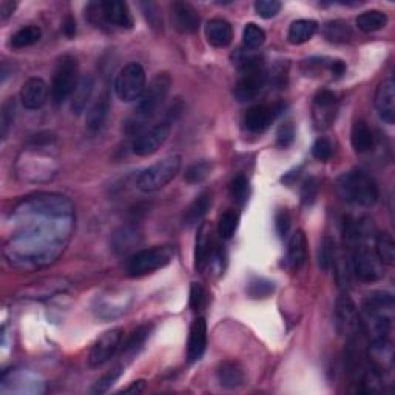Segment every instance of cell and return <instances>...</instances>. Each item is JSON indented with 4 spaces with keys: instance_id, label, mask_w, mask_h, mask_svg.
Returning a JSON list of instances; mask_svg holds the SVG:
<instances>
[{
    "instance_id": "6da1fadb",
    "label": "cell",
    "mask_w": 395,
    "mask_h": 395,
    "mask_svg": "<svg viewBox=\"0 0 395 395\" xmlns=\"http://www.w3.org/2000/svg\"><path fill=\"white\" fill-rule=\"evenodd\" d=\"M394 307V296L388 292L368 295L359 312L363 336L369 341L392 340Z\"/></svg>"
},
{
    "instance_id": "7a4b0ae2",
    "label": "cell",
    "mask_w": 395,
    "mask_h": 395,
    "mask_svg": "<svg viewBox=\"0 0 395 395\" xmlns=\"http://www.w3.org/2000/svg\"><path fill=\"white\" fill-rule=\"evenodd\" d=\"M170 86L171 78L169 73H158L155 78L151 79V82L146 86V90H144L138 101L134 116L127 124V131L136 134V136L144 131L146 122L151 118H155L164 102H166L170 93Z\"/></svg>"
},
{
    "instance_id": "3957f363",
    "label": "cell",
    "mask_w": 395,
    "mask_h": 395,
    "mask_svg": "<svg viewBox=\"0 0 395 395\" xmlns=\"http://www.w3.org/2000/svg\"><path fill=\"white\" fill-rule=\"evenodd\" d=\"M339 191L346 202L360 207H372L380 198L377 182L363 170L344 173L339 179Z\"/></svg>"
},
{
    "instance_id": "277c9868",
    "label": "cell",
    "mask_w": 395,
    "mask_h": 395,
    "mask_svg": "<svg viewBox=\"0 0 395 395\" xmlns=\"http://www.w3.org/2000/svg\"><path fill=\"white\" fill-rule=\"evenodd\" d=\"M79 64L74 56L65 54L56 64L53 73L50 96L54 105H62L74 93L76 86L79 84Z\"/></svg>"
},
{
    "instance_id": "5b68a950",
    "label": "cell",
    "mask_w": 395,
    "mask_h": 395,
    "mask_svg": "<svg viewBox=\"0 0 395 395\" xmlns=\"http://www.w3.org/2000/svg\"><path fill=\"white\" fill-rule=\"evenodd\" d=\"M182 167V158L179 155H170L153 164L149 169L142 170L136 179V187L144 194H153L166 187L178 176Z\"/></svg>"
},
{
    "instance_id": "8992f818",
    "label": "cell",
    "mask_w": 395,
    "mask_h": 395,
    "mask_svg": "<svg viewBox=\"0 0 395 395\" xmlns=\"http://www.w3.org/2000/svg\"><path fill=\"white\" fill-rule=\"evenodd\" d=\"M171 259L173 249L170 246H153L150 249H142L138 250L136 254H133L129 258L125 271H127V275L130 278H141L169 266Z\"/></svg>"
},
{
    "instance_id": "52a82bcc",
    "label": "cell",
    "mask_w": 395,
    "mask_h": 395,
    "mask_svg": "<svg viewBox=\"0 0 395 395\" xmlns=\"http://www.w3.org/2000/svg\"><path fill=\"white\" fill-rule=\"evenodd\" d=\"M147 86V74L142 65L131 62L124 66L114 81V91L122 102H136Z\"/></svg>"
},
{
    "instance_id": "ba28073f",
    "label": "cell",
    "mask_w": 395,
    "mask_h": 395,
    "mask_svg": "<svg viewBox=\"0 0 395 395\" xmlns=\"http://www.w3.org/2000/svg\"><path fill=\"white\" fill-rule=\"evenodd\" d=\"M89 13L91 16V22L94 24H105L124 28V30H130L134 24L129 5L121 0H105V2L91 4L89 6Z\"/></svg>"
},
{
    "instance_id": "9c48e42d",
    "label": "cell",
    "mask_w": 395,
    "mask_h": 395,
    "mask_svg": "<svg viewBox=\"0 0 395 395\" xmlns=\"http://www.w3.org/2000/svg\"><path fill=\"white\" fill-rule=\"evenodd\" d=\"M352 272L364 283H374L383 278V264L368 244H355L351 256Z\"/></svg>"
},
{
    "instance_id": "30bf717a",
    "label": "cell",
    "mask_w": 395,
    "mask_h": 395,
    "mask_svg": "<svg viewBox=\"0 0 395 395\" xmlns=\"http://www.w3.org/2000/svg\"><path fill=\"white\" fill-rule=\"evenodd\" d=\"M335 326L346 340L363 335L360 327V315L355 303L348 294H341L335 303Z\"/></svg>"
},
{
    "instance_id": "8fae6325",
    "label": "cell",
    "mask_w": 395,
    "mask_h": 395,
    "mask_svg": "<svg viewBox=\"0 0 395 395\" xmlns=\"http://www.w3.org/2000/svg\"><path fill=\"white\" fill-rule=\"evenodd\" d=\"M131 301L133 296L130 292L113 289V291H107L96 296L93 312L102 320H113V318H118L127 312Z\"/></svg>"
},
{
    "instance_id": "7c38bea8",
    "label": "cell",
    "mask_w": 395,
    "mask_h": 395,
    "mask_svg": "<svg viewBox=\"0 0 395 395\" xmlns=\"http://www.w3.org/2000/svg\"><path fill=\"white\" fill-rule=\"evenodd\" d=\"M171 131V122L161 121L153 127L139 133L133 141V153L141 158H147L155 153L166 144Z\"/></svg>"
},
{
    "instance_id": "4fadbf2b",
    "label": "cell",
    "mask_w": 395,
    "mask_h": 395,
    "mask_svg": "<svg viewBox=\"0 0 395 395\" xmlns=\"http://www.w3.org/2000/svg\"><path fill=\"white\" fill-rule=\"evenodd\" d=\"M124 339V329L121 327H114L107 332H104L98 340L91 346L89 354V366L91 369H98L107 361H110L114 354L121 348V343Z\"/></svg>"
},
{
    "instance_id": "5bb4252c",
    "label": "cell",
    "mask_w": 395,
    "mask_h": 395,
    "mask_svg": "<svg viewBox=\"0 0 395 395\" xmlns=\"http://www.w3.org/2000/svg\"><path fill=\"white\" fill-rule=\"evenodd\" d=\"M267 84V73L264 66L247 69L241 71L239 79L235 85L234 94L239 102H250L256 99V96L263 91Z\"/></svg>"
},
{
    "instance_id": "9a60e30c",
    "label": "cell",
    "mask_w": 395,
    "mask_h": 395,
    "mask_svg": "<svg viewBox=\"0 0 395 395\" xmlns=\"http://www.w3.org/2000/svg\"><path fill=\"white\" fill-rule=\"evenodd\" d=\"M339 111V98L332 90L323 89L315 94L312 116L316 130L329 129L336 118Z\"/></svg>"
},
{
    "instance_id": "2e32d148",
    "label": "cell",
    "mask_w": 395,
    "mask_h": 395,
    "mask_svg": "<svg viewBox=\"0 0 395 395\" xmlns=\"http://www.w3.org/2000/svg\"><path fill=\"white\" fill-rule=\"evenodd\" d=\"M283 104H261L249 109L244 114V129L250 133H263L281 114Z\"/></svg>"
},
{
    "instance_id": "e0dca14e",
    "label": "cell",
    "mask_w": 395,
    "mask_h": 395,
    "mask_svg": "<svg viewBox=\"0 0 395 395\" xmlns=\"http://www.w3.org/2000/svg\"><path fill=\"white\" fill-rule=\"evenodd\" d=\"M170 14H171V22L173 26L182 34H194L198 31L199 28V14L196 8L189 4V2H173L170 6Z\"/></svg>"
},
{
    "instance_id": "ac0fdd59",
    "label": "cell",
    "mask_w": 395,
    "mask_h": 395,
    "mask_svg": "<svg viewBox=\"0 0 395 395\" xmlns=\"http://www.w3.org/2000/svg\"><path fill=\"white\" fill-rule=\"evenodd\" d=\"M374 102L380 119L392 125L395 122V82L392 78L379 84Z\"/></svg>"
},
{
    "instance_id": "d6986e66",
    "label": "cell",
    "mask_w": 395,
    "mask_h": 395,
    "mask_svg": "<svg viewBox=\"0 0 395 395\" xmlns=\"http://www.w3.org/2000/svg\"><path fill=\"white\" fill-rule=\"evenodd\" d=\"M69 289V283L64 278H44L30 286L22 289V298L28 300H46L53 295L65 292Z\"/></svg>"
},
{
    "instance_id": "ffe728a7",
    "label": "cell",
    "mask_w": 395,
    "mask_h": 395,
    "mask_svg": "<svg viewBox=\"0 0 395 395\" xmlns=\"http://www.w3.org/2000/svg\"><path fill=\"white\" fill-rule=\"evenodd\" d=\"M48 85L42 78H30L21 90V102L26 110H39L48 101Z\"/></svg>"
},
{
    "instance_id": "44dd1931",
    "label": "cell",
    "mask_w": 395,
    "mask_h": 395,
    "mask_svg": "<svg viewBox=\"0 0 395 395\" xmlns=\"http://www.w3.org/2000/svg\"><path fill=\"white\" fill-rule=\"evenodd\" d=\"M207 349V323L202 316L190 326L189 344H187V359L190 363L199 361Z\"/></svg>"
},
{
    "instance_id": "7402d4cb",
    "label": "cell",
    "mask_w": 395,
    "mask_h": 395,
    "mask_svg": "<svg viewBox=\"0 0 395 395\" xmlns=\"http://www.w3.org/2000/svg\"><path fill=\"white\" fill-rule=\"evenodd\" d=\"M110 114V94L109 91H104L99 94V98L96 99L91 107L86 110V118H85V127L90 133L96 134L99 133L105 122L109 119Z\"/></svg>"
},
{
    "instance_id": "603a6c76",
    "label": "cell",
    "mask_w": 395,
    "mask_h": 395,
    "mask_svg": "<svg viewBox=\"0 0 395 395\" xmlns=\"http://www.w3.org/2000/svg\"><path fill=\"white\" fill-rule=\"evenodd\" d=\"M206 39L214 48H226L232 44L234 28L226 19H211L206 25Z\"/></svg>"
},
{
    "instance_id": "cb8c5ba5",
    "label": "cell",
    "mask_w": 395,
    "mask_h": 395,
    "mask_svg": "<svg viewBox=\"0 0 395 395\" xmlns=\"http://www.w3.org/2000/svg\"><path fill=\"white\" fill-rule=\"evenodd\" d=\"M216 380L226 389H236L243 386L246 380L243 366L232 360L221 361L216 368Z\"/></svg>"
},
{
    "instance_id": "d4e9b609",
    "label": "cell",
    "mask_w": 395,
    "mask_h": 395,
    "mask_svg": "<svg viewBox=\"0 0 395 395\" xmlns=\"http://www.w3.org/2000/svg\"><path fill=\"white\" fill-rule=\"evenodd\" d=\"M306 259H307V238L303 230H296V232L291 236V239H289L286 261L292 271H298V269H301L304 266Z\"/></svg>"
},
{
    "instance_id": "484cf974",
    "label": "cell",
    "mask_w": 395,
    "mask_h": 395,
    "mask_svg": "<svg viewBox=\"0 0 395 395\" xmlns=\"http://www.w3.org/2000/svg\"><path fill=\"white\" fill-rule=\"evenodd\" d=\"M215 246L211 243L210 232L207 224H201L198 229V236H196V250H195V267L196 271L202 272L209 267L211 254H214Z\"/></svg>"
},
{
    "instance_id": "4316f807",
    "label": "cell",
    "mask_w": 395,
    "mask_h": 395,
    "mask_svg": "<svg viewBox=\"0 0 395 395\" xmlns=\"http://www.w3.org/2000/svg\"><path fill=\"white\" fill-rule=\"evenodd\" d=\"M141 244V235L133 227H121L111 236V249L116 255H127Z\"/></svg>"
},
{
    "instance_id": "83f0119b",
    "label": "cell",
    "mask_w": 395,
    "mask_h": 395,
    "mask_svg": "<svg viewBox=\"0 0 395 395\" xmlns=\"http://www.w3.org/2000/svg\"><path fill=\"white\" fill-rule=\"evenodd\" d=\"M94 91V79L93 76L86 74L79 79L78 86L71 94V111L74 114H81L85 111L86 105L90 104Z\"/></svg>"
},
{
    "instance_id": "f1b7e54d",
    "label": "cell",
    "mask_w": 395,
    "mask_h": 395,
    "mask_svg": "<svg viewBox=\"0 0 395 395\" xmlns=\"http://www.w3.org/2000/svg\"><path fill=\"white\" fill-rule=\"evenodd\" d=\"M318 31V24L312 19H300L289 26L287 39L292 45H301L309 42Z\"/></svg>"
},
{
    "instance_id": "f546056e",
    "label": "cell",
    "mask_w": 395,
    "mask_h": 395,
    "mask_svg": "<svg viewBox=\"0 0 395 395\" xmlns=\"http://www.w3.org/2000/svg\"><path fill=\"white\" fill-rule=\"evenodd\" d=\"M351 142H352V147L356 153H366L374 147L375 138H374V133L368 125V122L363 119H359L354 122L352 133H351Z\"/></svg>"
},
{
    "instance_id": "4dcf8cb0",
    "label": "cell",
    "mask_w": 395,
    "mask_h": 395,
    "mask_svg": "<svg viewBox=\"0 0 395 395\" xmlns=\"http://www.w3.org/2000/svg\"><path fill=\"white\" fill-rule=\"evenodd\" d=\"M150 332H151V326L144 324V326H139L138 329L129 336V340L122 346V359L125 361H131L134 356L139 354V351L144 348V344H146L147 339L150 336Z\"/></svg>"
},
{
    "instance_id": "1f68e13d",
    "label": "cell",
    "mask_w": 395,
    "mask_h": 395,
    "mask_svg": "<svg viewBox=\"0 0 395 395\" xmlns=\"http://www.w3.org/2000/svg\"><path fill=\"white\" fill-rule=\"evenodd\" d=\"M210 207H211V195L209 191H202V194L198 195L196 199L187 207L184 214V224L189 227L198 224L199 221L207 215Z\"/></svg>"
},
{
    "instance_id": "d6a6232c",
    "label": "cell",
    "mask_w": 395,
    "mask_h": 395,
    "mask_svg": "<svg viewBox=\"0 0 395 395\" xmlns=\"http://www.w3.org/2000/svg\"><path fill=\"white\" fill-rule=\"evenodd\" d=\"M374 252L384 266L395 264V243L394 238L388 232H381L375 235L374 239Z\"/></svg>"
},
{
    "instance_id": "836d02e7",
    "label": "cell",
    "mask_w": 395,
    "mask_h": 395,
    "mask_svg": "<svg viewBox=\"0 0 395 395\" xmlns=\"http://www.w3.org/2000/svg\"><path fill=\"white\" fill-rule=\"evenodd\" d=\"M41 39H42V30L39 26L36 25L24 26L11 36V39H9V46H13L14 50H22V48L36 45Z\"/></svg>"
},
{
    "instance_id": "e575fe53",
    "label": "cell",
    "mask_w": 395,
    "mask_h": 395,
    "mask_svg": "<svg viewBox=\"0 0 395 395\" xmlns=\"http://www.w3.org/2000/svg\"><path fill=\"white\" fill-rule=\"evenodd\" d=\"M355 24L363 33H375L388 25V16L377 11V9H372V11H366L356 17Z\"/></svg>"
},
{
    "instance_id": "d590c367",
    "label": "cell",
    "mask_w": 395,
    "mask_h": 395,
    "mask_svg": "<svg viewBox=\"0 0 395 395\" xmlns=\"http://www.w3.org/2000/svg\"><path fill=\"white\" fill-rule=\"evenodd\" d=\"M323 34L327 41L334 42V44L349 42L352 37L351 26L348 25V22H344V21H331V22L324 24Z\"/></svg>"
},
{
    "instance_id": "8d00e7d4",
    "label": "cell",
    "mask_w": 395,
    "mask_h": 395,
    "mask_svg": "<svg viewBox=\"0 0 395 395\" xmlns=\"http://www.w3.org/2000/svg\"><path fill=\"white\" fill-rule=\"evenodd\" d=\"M336 256V250H335V243L329 238L324 236L320 243V247H318V266L323 272L331 271L334 261Z\"/></svg>"
},
{
    "instance_id": "74e56055",
    "label": "cell",
    "mask_w": 395,
    "mask_h": 395,
    "mask_svg": "<svg viewBox=\"0 0 395 395\" xmlns=\"http://www.w3.org/2000/svg\"><path fill=\"white\" fill-rule=\"evenodd\" d=\"M239 226V214L235 210H227L219 216L218 221V235L223 239H230Z\"/></svg>"
},
{
    "instance_id": "f35d334b",
    "label": "cell",
    "mask_w": 395,
    "mask_h": 395,
    "mask_svg": "<svg viewBox=\"0 0 395 395\" xmlns=\"http://www.w3.org/2000/svg\"><path fill=\"white\" fill-rule=\"evenodd\" d=\"M275 292V283L266 278H254L247 286V295L254 300H264Z\"/></svg>"
},
{
    "instance_id": "ab89813d",
    "label": "cell",
    "mask_w": 395,
    "mask_h": 395,
    "mask_svg": "<svg viewBox=\"0 0 395 395\" xmlns=\"http://www.w3.org/2000/svg\"><path fill=\"white\" fill-rule=\"evenodd\" d=\"M16 110H17V104L14 98H8L2 104V111H0V133H2L4 141L8 138V133L14 125Z\"/></svg>"
},
{
    "instance_id": "60d3db41",
    "label": "cell",
    "mask_w": 395,
    "mask_h": 395,
    "mask_svg": "<svg viewBox=\"0 0 395 395\" xmlns=\"http://www.w3.org/2000/svg\"><path fill=\"white\" fill-rule=\"evenodd\" d=\"M211 169H214V164L209 161L194 162L186 170L184 179L189 182V184H199V182L206 181L211 175Z\"/></svg>"
},
{
    "instance_id": "b9f144b4",
    "label": "cell",
    "mask_w": 395,
    "mask_h": 395,
    "mask_svg": "<svg viewBox=\"0 0 395 395\" xmlns=\"http://www.w3.org/2000/svg\"><path fill=\"white\" fill-rule=\"evenodd\" d=\"M230 195L238 206L243 207L250 198V182L246 176L238 175L230 182Z\"/></svg>"
},
{
    "instance_id": "7bdbcfd3",
    "label": "cell",
    "mask_w": 395,
    "mask_h": 395,
    "mask_svg": "<svg viewBox=\"0 0 395 395\" xmlns=\"http://www.w3.org/2000/svg\"><path fill=\"white\" fill-rule=\"evenodd\" d=\"M243 42L249 50H258L266 42V33L256 24H247L243 31Z\"/></svg>"
},
{
    "instance_id": "ee69618b",
    "label": "cell",
    "mask_w": 395,
    "mask_h": 395,
    "mask_svg": "<svg viewBox=\"0 0 395 395\" xmlns=\"http://www.w3.org/2000/svg\"><path fill=\"white\" fill-rule=\"evenodd\" d=\"M124 369H125V366H116V368H113L107 374H104L102 377L94 383V386L91 388V392L99 394V395L109 392L113 388V384L121 379V375L124 374Z\"/></svg>"
},
{
    "instance_id": "f6af8a7d",
    "label": "cell",
    "mask_w": 395,
    "mask_h": 395,
    "mask_svg": "<svg viewBox=\"0 0 395 395\" xmlns=\"http://www.w3.org/2000/svg\"><path fill=\"white\" fill-rule=\"evenodd\" d=\"M334 155V144L324 136L318 138L312 146V156L318 161H329Z\"/></svg>"
},
{
    "instance_id": "bcb514c9",
    "label": "cell",
    "mask_w": 395,
    "mask_h": 395,
    "mask_svg": "<svg viewBox=\"0 0 395 395\" xmlns=\"http://www.w3.org/2000/svg\"><path fill=\"white\" fill-rule=\"evenodd\" d=\"M139 5L142 8L144 16H146L147 22L150 24V26L153 28V30H156V31L162 30V16L159 13L158 5L153 4V2H141Z\"/></svg>"
},
{
    "instance_id": "7dc6e473",
    "label": "cell",
    "mask_w": 395,
    "mask_h": 395,
    "mask_svg": "<svg viewBox=\"0 0 395 395\" xmlns=\"http://www.w3.org/2000/svg\"><path fill=\"white\" fill-rule=\"evenodd\" d=\"M281 2H278V0H258L255 2V11L259 17L272 19L281 11Z\"/></svg>"
},
{
    "instance_id": "c3c4849f",
    "label": "cell",
    "mask_w": 395,
    "mask_h": 395,
    "mask_svg": "<svg viewBox=\"0 0 395 395\" xmlns=\"http://www.w3.org/2000/svg\"><path fill=\"white\" fill-rule=\"evenodd\" d=\"M207 303V292L199 283H191L190 286V307L194 311H201Z\"/></svg>"
},
{
    "instance_id": "681fc988",
    "label": "cell",
    "mask_w": 395,
    "mask_h": 395,
    "mask_svg": "<svg viewBox=\"0 0 395 395\" xmlns=\"http://www.w3.org/2000/svg\"><path fill=\"white\" fill-rule=\"evenodd\" d=\"M295 141V127L292 122H284L281 127H279L276 133V144L278 147L287 149L291 147Z\"/></svg>"
},
{
    "instance_id": "f907efd6",
    "label": "cell",
    "mask_w": 395,
    "mask_h": 395,
    "mask_svg": "<svg viewBox=\"0 0 395 395\" xmlns=\"http://www.w3.org/2000/svg\"><path fill=\"white\" fill-rule=\"evenodd\" d=\"M318 190H320V184L315 178H309L304 181V184L301 187V201L304 206H312L316 196H318Z\"/></svg>"
},
{
    "instance_id": "816d5d0a",
    "label": "cell",
    "mask_w": 395,
    "mask_h": 395,
    "mask_svg": "<svg viewBox=\"0 0 395 395\" xmlns=\"http://www.w3.org/2000/svg\"><path fill=\"white\" fill-rule=\"evenodd\" d=\"M292 226V216L289 214L287 209H279L275 215V227H276V234L284 238L287 236L289 230H291Z\"/></svg>"
},
{
    "instance_id": "f5cc1de1",
    "label": "cell",
    "mask_w": 395,
    "mask_h": 395,
    "mask_svg": "<svg viewBox=\"0 0 395 395\" xmlns=\"http://www.w3.org/2000/svg\"><path fill=\"white\" fill-rule=\"evenodd\" d=\"M16 8H17V4L13 2V0H2V2H0V19H2V21H6L8 17H11L14 14Z\"/></svg>"
},
{
    "instance_id": "db71d44e",
    "label": "cell",
    "mask_w": 395,
    "mask_h": 395,
    "mask_svg": "<svg viewBox=\"0 0 395 395\" xmlns=\"http://www.w3.org/2000/svg\"><path fill=\"white\" fill-rule=\"evenodd\" d=\"M332 78L334 79H340L343 78V74L346 73V64L343 61H339V59H332V64H331V71Z\"/></svg>"
},
{
    "instance_id": "11a10c76",
    "label": "cell",
    "mask_w": 395,
    "mask_h": 395,
    "mask_svg": "<svg viewBox=\"0 0 395 395\" xmlns=\"http://www.w3.org/2000/svg\"><path fill=\"white\" fill-rule=\"evenodd\" d=\"M144 389H146V380H138V381H133L129 388L122 389L124 394H141L144 392Z\"/></svg>"
},
{
    "instance_id": "9f6ffc18",
    "label": "cell",
    "mask_w": 395,
    "mask_h": 395,
    "mask_svg": "<svg viewBox=\"0 0 395 395\" xmlns=\"http://www.w3.org/2000/svg\"><path fill=\"white\" fill-rule=\"evenodd\" d=\"M64 33H65L66 37H70V39H71V37H74V34H76V21L70 16L66 17L65 22H64Z\"/></svg>"
}]
</instances>
